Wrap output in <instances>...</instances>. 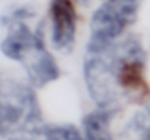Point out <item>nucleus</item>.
Listing matches in <instances>:
<instances>
[{
  "instance_id": "nucleus-1",
  "label": "nucleus",
  "mask_w": 150,
  "mask_h": 140,
  "mask_svg": "<svg viewBox=\"0 0 150 140\" xmlns=\"http://www.w3.org/2000/svg\"><path fill=\"white\" fill-rule=\"evenodd\" d=\"M38 100L33 89L13 80L0 87V134L6 140H35L44 134Z\"/></svg>"
},
{
  "instance_id": "nucleus-2",
  "label": "nucleus",
  "mask_w": 150,
  "mask_h": 140,
  "mask_svg": "<svg viewBox=\"0 0 150 140\" xmlns=\"http://www.w3.org/2000/svg\"><path fill=\"white\" fill-rule=\"evenodd\" d=\"M115 80L122 97L143 103L150 97V87L144 78L146 52L135 37H128L108 49Z\"/></svg>"
},
{
  "instance_id": "nucleus-3",
  "label": "nucleus",
  "mask_w": 150,
  "mask_h": 140,
  "mask_svg": "<svg viewBox=\"0 0 150 140\" xmlns=\"http://www.w3.org/2000/svg\"><path fill=\"white\" fill-rule=\"evenodd\" d=\"M141 0H106L91 16V36L87 53H100L137 19Z\"/></svg>"
},
{
  "instance_id": "nucleus-4",
  "label": "nucleus",
  "mask_w": 150,
  "mask_h": 140,
  "mask_svg": "<svg viewBox=\"0 0 150 140\" xmlns=\"http://www.w3.org/2000/svg\"><path fill=\"white\" fill-rule=\"evenodd\" d=\"M52 43L57 50L72 49L77 28V14L71 0H52Z\"/></svg>"
},
{
  "instance_id": "nucleus-5",
  "label": "nucleus",
  "mask_w": 150,
  "mask_h": 140,
  "mask_svg": "<svg viewBox=\"0 0 150 140\" xmlns=\"http://www.w3.org/2000/svg\"><path fill=\"white\" fill-rule=\"evenodd\" d=\"M21 63L24 65L30 83L34 87H43L50 81H54L60 74L54 58L46 49L43 40L27 52Z\"/></svg>"
},
{
  "instance_id": "nucleus-6",
  "label": "nucleus",
  "mask_w": 150,
  "mask_h": 140,
  "mask_svg": "<svg viewBox=\"0 0 150 140\" xmlns=\"http://www.w3.org/2000/svg\"><path fill=\"white\" fill-rule=\"evenodd\" d=\"M116 114V109L99 108L87 114L83 119V134L84 140H113L110 131L112 117Z\"/></svg>"
},
{
  "instance_id": "nucleus-7",
  "label": "nucleus",
  "mask_w": 150,
  "mask_h": 140,
  "mask_svg": "<svg viewBox=\"0 0 150 140\" xmlns=\"http://www.w3.org/2000/svg\"><path fill=\"white\" fill-rule=\"evenodd\" d=\"M43 136L46 137V140H84L80 131L69 124L46 125Z\"/></svg>"
},
{
  "instance_id": "nucleus-8",
  "label": "nucleus",
  "mask_w": 150,
  "mask_h": 140,
  "mask_svg": "<svg viewBox=\"0 0 150 140\" xmlns=\"http://www.w3.org/2000/svg\"><path fill=\"white\" fill-rule=\"evenodd\" d=\"M131 127L140 134V140H150V108L134 118Z\"/></svg>"
}]
</instances>
